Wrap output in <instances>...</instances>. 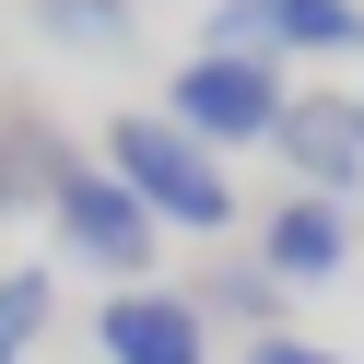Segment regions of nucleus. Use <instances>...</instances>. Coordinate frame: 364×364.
<instances>
[{"instance_id":"f03ea898","label":"nucleus","mask_w":364,"mask_h":364,"mask_svg":"<svg viewBox=\"0 0 364 364\" xmlns=\"http://www.w3.org/2000/svg\"><path fill=\"white\" fill-rule=\"evenodd\" d=\"M282 106H294L282 59H247V48H200V59H176V82H165V118L188 129L200 153L282 141Z\"/></svg>"},{"instance_id":"1a4fd4ad","label":"nucleus","mask_w":364,"mask_h":364,"mask_svg":"<svg viewBox=\"0 0 364 364\" xmlns=\"http://www.w3.org/2000/svg\"><path fill=\"white\" fill-rule=\"evenodd\" d=\"M188 306H200V317H223V329H247V341H270L294 294L259 270V247H212V270L188 282Z\"/></svg>"},{"instance_id":"f8f14e48","label":"nucleus","mask_w":364,"mask_h":364,"mask_svg":"<svg viewBox=\"0 0 364 364\" xmlns=\"http://www.w3.org/2000/svg\"><path fill=\"white\" fill-rule=\"evenodd\" d=\"M247 364H341V353L306 341V329H270V341H247Z\"/></svg>"},{"instance_id":"9b49d317","label":"nucleus","mask_w":364,"mask_h":364,"mask_svg":"<svg viewBox=\"0 0 364 364\" xmlns=\"http://www.w3.org/2000/svg\"><path fill=\"white\" fill-rule=\"evenodd\" d=\"M48 317H59V282H48V270H0V341H12V353H24Z\"/></svg>"},{"instance_id":"6e6552de","label":"nucleus","mask_w":364,"mask_h":364,"mask_svg":"<svg viewBox=\"0 0 364 364\" xmlns=\"http://www.w3.org/2000/svg\"><path fill=\"white\" fill-rule=\"evenodd\" d=\"M82 165H95V153H71V141H59V118H48V106H24V95L0 106V223H12V212H48V200L71 188Z\"/></svg>"},{"instance_id":"0eeeda50","label":"nucleus","mask_w":364,"mask_h":364,"mask_svg":"<svg viewBox=\"0 0 364 364\" xmlns=\"http://www.w3.org/2000/svg\"><path fill=\"white\" fill-rule=\"evenodd\" d=\"M270 153H282L294 188H317V200H353V188H364V118H353L341 95H294Z\"/></svg>"},{"instance_id":"7ed1b4c3","label":"nucleus","mask_w":364,"mask_h":364,"mask_svg":"<svg viewBox=\"0 0 364 364\" xmlns=\"http://www.w3.org/2000/svg\"><path fill=\"white\" fill-rule=\"evenodd\" d=\"M48 235H59V247H71V259H82V270H106V282H118V294H129V282H141V270H153V247H165V223H153V212H141V200H129V188H118V176H106V153H95V165H82V176H71V188H59V200H48Z\"/></svg>"},{"instance_id":"f257e3e1","label":"nucleus","mask_w":364,"mask_h":364,"mask_svg":"<svg viewBox=\"0 0 364 364\" xmlns=\"http://www.w3.org/2000/svg\"><path fill=\"white\" fill-rule=\"evenodd\" d=\"M106 176H118L153 223H176V235H212V247L235 235V176H223V153H200L165 106H153V118H106Z\"/></svg>"},{"instance_id":"423d86ee","label":"nucleus","mask_w":364,"mask_h":364,"mask_svg":"<svg viewBox=\"0 0 364 364\" xmlns=\"http://www.w3.org/2000/svg\"><path fill=\"white\" fill-rule=\"evenodd\" d=\"M259 270L282 294H306V282H341V259H353V212H341V200H317V188H294V200H270V223L259 235Z\"/></svg>"},{"instance_id":"9d476101","label":"nucleus","mask_w":364,"mask_h":364,"mask_svg":"<svg viewBox=\"0 0 364 364\" xmlns=\"http://www.w3.org/2000/svg\"><path fill=\"white\" fill-rule=\"evenodd\" d=\"M36 24L59 36V48H82V59H106V48H129V0H24Z\"/></svg>"},{"instance_id":"20e7f679","label":"nucleus","mask_w":364,"mask_h":364,"mask_svg":"<svg viewBox=\"0 0 364 364\" xmlns=\"http://www.w3.org/2000/svg\"><path fill=\"white\" fill-rule=\"evenodd\" d=\"M212 48L247 59H353L364 0H212Z\"/></svg>"},{"instance_id":"ddd939ff","label":"nucleus","mask_w":364,"mask_h":364,"mask_svg":"<svg viewBox=\"0 0 364 364\" xmlns=\"http://www.w3.org/2000/svg\"><path fill=\"white\" fill-rule=\"evenodd\" d=\"M0 364H24V353H12V341H0Z\"/></svg>"},{"instance_id":"4468645a","label":"nucleus","mask_w":364,"mask_h":364,"mask_svg":"<svg viewBox=\"0 0 364 364\" xmlns=\"http://www.w3.org/2000/svg\"><path fill=\"white\" fill-rule=\"evenodd\" d=\"M353 118H364V95H353Z\"/></svg>"},{"instance_id":"39448f33","label":"nucleus","mask_w":364,"mask_h":364,"mask_svg":"<svg viewBox=\"0 0 364 364\" xmlns=\"http://www.w3.org/2000/svg\"><path fill=\"white\" fill-rule=\"evenodd\" d=\"M95 353L106 364H212V317L188 294H165V282H129V294H106Z\"/></svg>"}]
</instances>
